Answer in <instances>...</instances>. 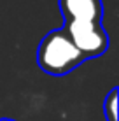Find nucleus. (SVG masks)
<instances>
[{
  "instance_id": "obj_1",
  "label": "nucleus",
  "mask_w": 119,
  "mask_h": 121,
  "mask_svg": "<svg viewBox=\"0 0 119 121\" xmlns=\"http://www.w3.org/2000/svg\"><path fill=\"white\" fill-rule=\"evenodd\" d=\"M84 61L65 28L49 32L39 44L37 63L51 76H65Z\"/></svg>"
},
{
  "instance_id": "obj_2",
  "label": "nucleus",
  "mask_w": 119,
  "mask_h": 121,
  "mask_svg": "<svg viewBox=\"0 0 119 121\" xmlns=\"http://www.w3.org/2000/svg\"><path fill=\"white\" fill-rule=\"evenodd\" d=\"M65 32L84 60L103 55L109 48V35L102 21H65Z\"/></svg>"
},
{
  "instance_id": "obj_3",
  "label": "nucleus",
  "mask_w": 119,
  "mask_h": 121,
  "mask_svg": "<svg viewBox=\"0 0 119 121\" xmlns=\"http://www.w3.org/2000/svg\"><path fill=\"white\" fill-rule=\"evenodd\" d=\"M60 11L65 21H102V0H60Z\"/></svg>"
},
{
  "instance_id": "obj_4",
  "label": "nucleus",
  "mask_w": 119,
  "mask_h": 121,
  "mask_svg": "<svg viewBox=\"0 0 119 121\" xmlns=\"http://www.w3.org/2000/svg\"><path fill=\"white\" fill-rule=\"evenodd\" d=\"M117 95H119V90L112 88L110 93L105 97L103 114H105V119L107 121H117Z\"/></svg>"
},
{
  "instance_id": "obj_5",
  "label": "nucleus",
  "mask_w": 119,
  "mask_h": 121,
  "mask_svg": "<svg viewBox=\"0 0 119 121\" xmlns=\"http://www.w3.org/2000/svg\"><path fill=\"white\" fill-rule=\"evenodd\" d=\"M0 121H14V119H9V118H0Z\"/></svg>"
}]
</instances>
